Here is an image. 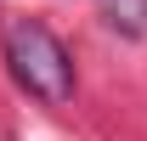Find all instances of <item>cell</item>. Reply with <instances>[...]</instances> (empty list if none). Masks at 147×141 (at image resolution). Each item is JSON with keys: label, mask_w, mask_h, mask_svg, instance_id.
I'll list each match as a JSON object with an SVG mask.
<instances>
[{"label": "cell", "mask_w": 147, "mask_h": 141, "mask_svg": "<svg viewBox=\"0 0 147 141\" xmlns=\"http://www.w3.org/2000/svg\"><path fill=\"white\" fill-rule=\"evenodd\" d=\"M6 56H11V73H17V85L40 102H74V56L62 51V40L45 28V23L23 17L11 23V34H6Z\"/></svg>", "instance_id": "cell-1"}]
</instances>
